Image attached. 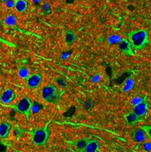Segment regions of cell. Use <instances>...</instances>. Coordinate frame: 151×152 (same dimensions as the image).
I'll return each instance as SVG.
<instances>
[{
  "label": "cell",
  "mask_w": 151,
  "mask_h": 152,
  "mask_svg": "<svg viewBox=\"0 0 151 152\" xmlns=\"http://www.w3.org/2000/svg\"><path fill=\"white\" fill-rule=\"evenodd\" d=\"M132 48L136 50H143L149 45V34L147 30H136L127 34Z\"/></svg>",
  "instance_id": "cell-1"
},
{
  "label": "cell",
  "mask_w": 151,
  "mask_h": 152,
  "mask_svg": "<svg viewBox=\"0 0 151 152\" xmlns=\"http://www.w3.org/2000/svg\"><path fill=\"white\" fill-rule=\"evenodd\" d=\"M50 121H49L47 125L44 127L42 128H39L36 130H31L29 132L33 142L35 145L37 146H44L47 144L49 138H50V131L49 129V124Z\"/></svg>",
  "instance_id": "cell-2"
},
{
  "label": "cell",
  "mask_w": 151,
  "mask_h": 152,
  "mask_svg": "<svg viewBox=\"0 0 151 152\" xmlns=\"http://www.w3.org/2000/svg\"><path fill=\"white\" fill-rule=\"evenodd\" d=\"M63 91H59L55 85H48L42 90L43 99L50 104H58L62 97Z\"/></svg>",
  "instance_id": "cell-3"
},
{
  "label": "cell",
  "mask_w": 151,
  "mask_h": 152,
  "mask_svg": "<svg viewBox=\"0 0 151 152\" xmlns=\"http://www.w3.org/2000/svg\"><path fill=\"white\" fill-rule=\"evenodd\" d=\"M33 104H34L33 101L29 97H23L21 100H20L18 102V104L14 105L13 108L15 109V110L21 113L22 115H24L27 117V120L28 121L30 116H31V114H32V106H33Z\"/></svg>",
  "instance_id": "cell-4"
},
{
  "label": "cell",
  "mask_w": 151,
  "mask_h": 152,
  "mask_svg": "<svg viewBox=\"0 0 151 152\" xmlns=\"http://www.w3.org/2000/svg\"><path fill=\"white\" fill-rule=\"evenodd\" d=\"M25 80H26V84H27L28 88L36 89L41 85L42 80H43V76H42L41 74H39V73L33 74V75L28 76Z\"/></svg>",
  "instance_id": "cell-5"
},
{
  "label": "cell",
  "mask_w": 151,
  "mask_h": 152,
  "mask_svg": "<svg viewBox=\"0 0 151 152\" xmlns=\"http://www.w3.org/2000/svg\"><path fill=\"white\" fill-rule=\"evenodd\" d=\"M149 107H150V104H149L148 100L145 99L142 103H140V104H138L134 106L133 112L135 114H137L138 116L144 118L147 115V113H148Z\"/></svg>",
  "instance_id": "cell-6"
},
{
  "label": "cell",
  "mask_w": 151,
  "mask_h": 152,
  "mask_svg": "<svg viewBox=\"0 0 151 152\" xmlns=\"http://www.w3.org/2000/svg\"><path fill=\"white\" fill-rule=\"evenodd\" d=\"M131 138L134 140V142H136L137 144L144 143L146 138H147V133H146V132L144 128L141 126V127L137 128V129L132 131Z\"/></svg>",
  "instance_id": "cell-7"
},
{
  "label": "cell",
  "mask_w": 151,
  "mask_h": 152,
  "mask_svg": "<svg viewBox=\"0 0 151 152\" xmlns=\"http://www.w3.org/2000/svg\"><path fill=\"white\" fill-rule=\"evenodd\" d=\"M119 49L126 56L134 55V49L132 48L130 41L128 39H122L121 41L119 43Z\"/></svg>",
  "instance_id": "cell-8"
},
{
  "label": "cell",
  "mask_w": 151,
  "mask_h": 152,
  "mask_svg": "<svg viewBox=\"0 0 151 152\" xmlns=\"http://www.w3.org/2000/svg\"><path fill=\"white\" fill-rule=\"evenodd\" d=\"M15 98V93L12 89L8 88L0 95V102L4 104H10Z\"/></svg>",
  "instance_id": "cell-9"
},
{
  "label": "cell",
  "mask_w": 151,
  "mask_h": 152,
  "mask_svg": "<svg viewBox=\"0 0 151 152\" xmlns=\"http://www.w3.org/2000/svg\"><path fill=\"white\" fill-rule=\"evenodd\" d=\"M143 119H144V118L138 116L137 114H135L133 111L128 113V114H126L125 116V123L127 124V126H135V125L137 124L139 121H143Z\"/></svg>",
  "instance_id": "cell-10"
},
{
  "label": "cell",
  "mask_w": 151,
  "mask_h": 152,
  "mask_svg": "<svg viewBox=\"0 0 151 152\" xmlns=\"http://www.w3.org/2000/svg\"><path fill=\"white\" fill-rule=\"evenodd\" d=\"M90 138H81L77 141H72L69 142V145H73L78 151H84L87 144L89 143Z\"/></svg>",
  "instance_id": "cell-11"
},
{
  "label": "cell",
  "mask_w": 151,
  "mask_h": 152,
  "mask_svg": "<svg viewBox=\"0 0 151 152\" xmlns=\"http://www.w3.org/2000/svg\"><path fill=\"white\" fill-rule=\"evenodd\" d=\"M12 126L9 122H2L0 124V138H7L11 131Z\"/></svg>",
  "instance_id": "cell-12"
},
{
  "label": "cell",
  "mask_w": 151,
  "mask_h": 152,
  "mask_svg": "<svg viewBox=\"0 0 151 152\" xmlns=\"http://www.w3.org/2000/svg\"><path fill=\"white\" fill-rule=\"evenodd\" d=\"M100 149V145L96 140L90 139L89 143L87 144L84 151L85 152H97Z\"/></svg>",
  "instance_id": "cell-13"
},
{
  "label": "cell",
  "mask_w": 151,
  "mask_h": 152,
  "mask_svg": "<svg viewBox=\"0 0 151 152\" xmlns=\"http://www.w3.org/2000/svg\"><path fill=\"white\" fill-rule=\"evenodd\" d=\"M28 8V4L26 0H16L15 2V9L16 10V11L23 13L25 11H27Z\"/></svg>",
  "instance_id": "cell-14"
},
{
  "label": "cell",
  "mask_w": 151,
  "mask_h": 152,
  "mask_svg": "<svg viewBox=\"0 0 151 152\" xmlns=\"http://www.w3.org/2000/svg\"><path fill=\"white\" fill-rule=\"evenodd\" d=\"M76 39H77V35L74 31L68 30L65 33V42L68 45H72L76 41Z\"/></svg>",
  "instance_id": "cell-15"
},
{
  "label": "cell",
  "mask_w": 151,
  "mask_h": 152,
  "mask_svg": "<svg viewBox=\"0 0 151 152\" xmlns=\"http://www.w3.org/2000/svg\"><path fill=\"white\" fill-rule=\"evenodd\" d=\"M134 85H135V82H134V80L132 79H131V78L127 79L126 81H125V86H124L123 91H125V92L129 91H131L133 88Z\"/></svg>",
  "instance_id": "cell-16"
},
{
  "label": "cell",
  "mask_w": 151,
  "mask_h": 152,
  "mask_svg": "<svg viewBox=\"0 0 151 152\" xmlns=\"http://www.w3.org/2000/svg\"><path fill=\"white\" fill-rule=\"evenodd\" d=\"M4 22L8 26H15L16 24V18L13 15H9L4 19Z\"/></svg>",
  "instance_id": "cell-17"
},
{
  "label": "cell",
  "mask_w": 151,
  "mask_h": 152,
  "mask_svg": "<svg viewBox=\"0 0 151 152\" xmlns=\"http://www.w3.org/2000/svg\"><path fill=\"white\" fill-rule=\"evenodd\" d=\"M18 75H19V76L21 77V79L26 80L28 76L30 75V73H29V70L27 68L21 67V69H19V71H18Z\"/></svg>",
  "instance_id": "cell-18"
},
{
  "label": "cell",
  "mask_w": 151,
  "mask_h": 152,
  "mask_svg": "<svg viewBox=\"0 0 151 152\" xmlns=\"http://www.w3.org/2000/svg\"><path fill=\"white\" fill-rule=\"evenodd\" d=\"M121 38L119 35H112L108 39V41L109 44H119L121 41Z\"/></svg>",
  "instance_id": "cell-19"
},
{
  "label": "cell",
  "mask_w": 151,
  "mask_h": 152,
  "mask_svg": "<svg viewBox=\"0 0 151 152\" xmlns=\"http://www.w3.org/2000/svg\"><path fill=\"white\" fill-rule=\"evenodd\" d=\"M41 10H42V13H43V15H49L50 12H51V8H50V5L49 4H44L42 6Z\"/></svg>",
  "instance_id": "cell-20"
},
{
  "label": "cell",
  "mask_w": 151,
  "mask_h": 152,
  "mask_svg": "<svg viewBox=\"0 0 151 152\" xmlns=\"http://www.w3.org/2000/svg\"><path fill=\"white\" fill-rule=\"evenodd\" d=\"M145 99H147V97H146V96H144V97H134V98H132V100H131V104L135 106V105H137V104L142 103V102L144 101Z\"/></svg>",
  "instance_id": "cell-21"
},
{
  "label": "cell",
  "mask_w": 151,
  "mask_h": 152,
  "mask_svg": "<svg viewBox=\"0 0 151 152\" xmlns=\"http://www.w3.org/2000/svg\"><path fill=\"white\" fill-rule=\"evenodd\" d=\"M144 128L146 133H147V137L149 138L150 141L151 142V126H149V125H144L142 126Z\"/></svg>",
  "instance_id": "cell-22"
},
{
  "label": "cell",
  "mask_w": 151,
  "mask_h": 152,
  "mask_svg": "<svg viewBox=\"0 0 151 152\" xmlns=\"http://www.w3.org/2000/svg\"><path fill=\"white\" fill-rule=\"evenodd\" d=\"M55 82L58 84L60 86L64 87V86H67V81H66L63 78H55Z\"/></svg>",
  "instance_id": "cell-23"
},
{
  "label": "cell",
  "mask_w": 151,
  "mask_h": 152,
  "mask_svg": "<svg viewBox=\"0 0 151 152\" xmlns=\"http://www.w3.org/2000/svg\"><path fill=\"white\" fill-rule=\"evenodd\" d=\"M21 134H22V130H21V128H15L14 129V135L15 138H19L21 136Z\"/></svg>",
  "instance_id": "cell-24"
},
{
  "label": "cell",
  "mask_w": 151,
  "mask_h": 152,
  "mask_svg": "<svg viewBox=\"0 0 151 152\" xmlns=\"http://www.w3.org/2000/svg\"><path fill=\"white\" fill-rule=\"evenodd\" d=\"M5 4H6V7L8 9L15 8V1L14 0H8L7 2H5Z\"/></svg>",
  "instance_id": "cell-25"
},
{
  "label": "cell",
  "mask_w": 151,
  "mask_h": 152,
  "mask_svg": "<svg viewBox=\"0 0 151 152\" xmlns=\"http://www.w3.org/2000/svg\"><path fill=\"white\" fill-rule=\"evenodd\" d=\"M39 110H40V106H39V104H37L34 105V104H33V106H32V112H33V113H38Z\"/></svg>",
  "instance_id": "cell-26"
},
{
  "label": "cell",
  "mask_w": 151,
  "mask_h": 152,
  "mask_svg": "<svg viewBox=\"0 0 151 152\" xmlns=\"http://www.w3.org/2000/svg\"><path fill=\"white\" fill-rule=\"evenodd\" d=\"M144 150L145 151H151V142L144 143Z\"/></svg>",
  "instance_id": "cell-27"
},
{
  "label": "cell",
  "mask_w": 151,
  "mask_h": 152,
  "mask_svg": "<svg viewBox=\"0 0 151 152\" xmlns=\"http://www.w3.org/2000/svg\"><path fill=\"white\" fill-rule=\"evenodd\" d=\"M90 102H91V101H87V102L85 104V106L86 110H89L90 109H91V107H92V104H91Z\"/></svg>",
  "instance_id": "cell-28"
},
{
  "label": "cell",
  "mask_w": 151,
  "mask_h": 152,
  "mask_svg": "<svg viewBox=\"0 0 151 152\" xmlns=\"http://www.w3.org/2000/svg\"><path fill=\"white\" fill-rule=\"evenodd\" d=\"M40 1H41V0H34V3H36V4H39Z\"/></svg>",
  "instance_id": "cell-29"
},
{
  "label": "cell",
  "mask_w": 151,
  "mask_h": 152,
  "mask_svg": "<svg viewBox=\"0 0 151 152\" xmlns=\"http://www.w3.org/2000/svg\"><path fill=\"white\" fill-rule=\"evenodd\" d=\"M2 1H3V2H4V3H5V2H7L8 0H2Z\"/></svg>",
  "instance_id": "cell-30"
},
{
  "label": "cell",
  "mask_w": 151,
  "mask_h": 152,
  "mask_svg": "<svg viewBox=\"0 0 151 152\" xmlns=\"http://www.w3.org/2000/svg\"><path fill=\"white\" fill-rule=\"evenodd\" d=\"M150 2H151V0H150Z\"/></svg>",
  "instance_id": "cell-31"
}]
</instances>
